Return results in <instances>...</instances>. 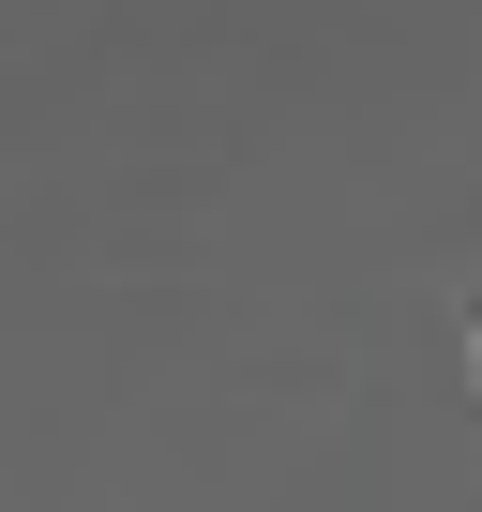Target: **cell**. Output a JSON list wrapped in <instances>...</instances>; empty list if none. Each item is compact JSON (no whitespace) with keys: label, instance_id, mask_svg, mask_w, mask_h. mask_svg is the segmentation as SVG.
Here are the masks:
<instances>
[{"label":"cell","instance_id":"1","mask_svg":"<svg viewBox=\"0 0 482 512\" xmlns=\"http://www.w3.org/2000/svg\"><path fill=\"white\" fill-rule=\"evenodd\" d=\"M467 377H482V302H467Z\"/></svg>","mask_w":482,"mask_h":512}]
</instances>
